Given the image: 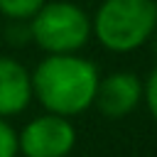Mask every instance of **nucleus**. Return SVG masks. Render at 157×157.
<instances>
[{"mask_svg":"<svg viewBox=\"0 0 157 157\" xmlns=\"http://www.w3.org/2000/svg\"><path fill=\"white\" fill-rule=\"evenodd\" d=\"M98 78V66L76 52L47 54L32 71V96L49 113L71 118L93 105Z\"/></svg>","mask_w":157,"mask_h":157,"instance_id":"1","label":"nucleus"},{"mask_svg":"<svg viewBox=\"0 0 157 157\" xmlns=\"http://www.w3.org/2000/svg\"><path fill=\"white\" fill-rule=\"evenodd\" d=\"M157 27V0H103L91 20V34L115 54L147 44Z\"/></svg>","mask_w":157,"mask_h":157,"instance_id":"2","label":"nucleus"},{"mask_svg":"<svg viewBox=\"0 0 157 157\" xmlns=\"http://www.w3.org/2000/svg\"><path fill=\"white\" fill-rule=\"evenodd\" d=\"M32 42L47 54L78 52L91 37V17L76 2H44L29 17Z\"/></svg>","mask_w":157,"mask_h":157,"instance_id":"3","label":"nucleus"},{"mask_svg":"<svg viewBox=\"0 0 157 157\" xmlns=\"http://www.w3.org/2000/svg\"><path fill=\"white\" fill-rule=\"evenodd\" d=\"M76 145V128L69 118L44 113L32 118L17 135V150L25 157H66Z\"/></svg>","mask_w":157,"mask_h":157,"instance_id":"4","label":"nucleus"},{"mask_svg":"<svg viewBox=\"0 0 157 157\" xmlns=\"http://www.w3.org/2000/svg\"><path fill=\"white\" fill-rule=\"evenodd\" d=\"M142 101V81L132 71H115L105 78H98L93 105L105 118H125Z\"/></svg>","mask_w":157,"mask_h":157,"instance_id":"5","label":"nucleus"},{"mask_svg":"<svg viewBox=\"0 0 157 157\" xmlns=\"http://www.w3.org/2000/svg\"><path fill=\"white\" fill-rule=\"evenodd\" d=\"M32 101V74L12 56H0V118L22 113Z\"/></svg>","mask_w":157,"mask_h":157,"instance_id":"6","label":"nucleus"},{"mask_svg":"<svg viewBox=\"0 0 157 157\" xmlns=\"http://www.w3.org/2000/svg\"><path fill=\"white\" fill-rule=\"evenodd\" d=\"M47 0H0V12L10 20H29Z\"/></svg>","mask_w":157,"mask_h":157,"instance_id":"7","label":"nucleus"},{"mask_svg":"<svg viewBox=\"0 0 157 157\" xmlns=\"http://www.w3.org/2000/svg\"><path fill=\"white\" fill-rule=\"evenodd\" d=\"M17 132L5 118H0V157H17Z\"/></svg>","mask_w":157,"mask_h":157,"instance_id":"8","label":"nucleus"},{"mask_svg":"<svg viewBox=\"0 0 157 157\" xmlns=\"http://www.w3.org/2000/svg\"><path fill=\"white\" fill-rule=\"evenodd\" d=\"M142 98H145L152 118L157 120V69H155V71L147 76V81L142 83Z\"/></svg>","mask_w":157,"mask_h":157,"instance_id":"9","label":"nucleus"},{"mask_svg":"<svg viewBox=\"0 0 157 157\" xmlns=\"http://www.w3.org/2000/svg\"><path fill=\"white\" fill-rule=\"evenodd\" d=\"M147 44L152 47V54H155V59H157V27H155V32H152V37L147 39Z\"/></svg>","mask_w":157,"mask_h":157,"instance_id":"10","label":"nucleus"}]
</instances>
